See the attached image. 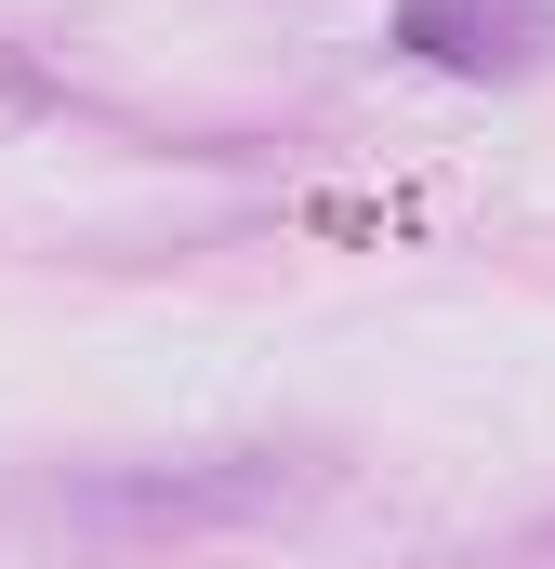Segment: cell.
<instances>
[{"label":"cell","instance_id":"obj_1","mask_svg":"<svg viewBox=\"0 0 555 569\" xmlns=\"http://www.w3.org/2000/svg\"><path fill=\"white\" fill-rule=\"evenodd\" d=\"M397 40L436 53V67H529L543 0H411V13H397Z\"/></svg>","mask_w":555,"mask_h":569}]
</instances>
